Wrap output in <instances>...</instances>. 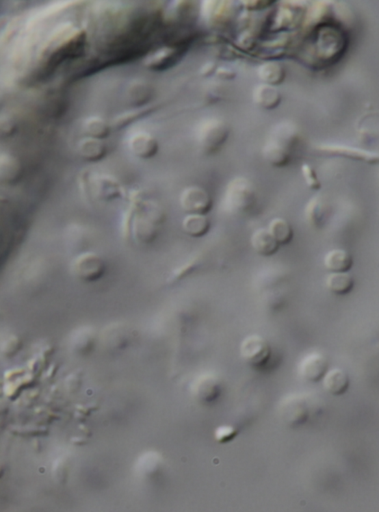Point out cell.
<instances>
[{
	"mask_svg": "<svg viewBox=\"0 0 379 512\" xmlns=\"http://www.w3.org/2000/svg\"><path fill=\"white\" fill-rule=\"evenodd\" d=\"M151 112V110H144V111L133 112L129 114H125L116 118L114 122V127L117 130L122 129L125 127H127L129 125L140 120L142 117L148 115Z\"/></svg>",
	"mask_w": 379,
	"mask_h": 512,
	"instance_id": "obj_31",
	"label": "cell"
},
{
	"mask_svg": "<svg viewBox=\"0 0 379 512\" xmlns=\"http://www.w3.org/2000/svg\"><path fill=\"white\" fill-rule=\"evenodd\" d=\"M78 153L86 162H98L105 157L107 149L103 140L88 137L79 142Z\"/></svg>",
	"mask_w": 379,
	"mask_h": 512,
	"instance_id": "obj_20",
	"label": "cell"
},
{
	"mask_svg": "<svg viewBox=\"0 0 379 512\" xmlns=\"http://www.w3.org/2000/svg\"><path fill=\"white\" fill-rule=\"evenodd\" d=\"M222 381L213 373H205L198 376L192 384L194 397L205 404H211L222 394Z\"/></svg>",
	"mask_w": 379,
	"mask_h": 512,
	"instance_id": "obj_11",
	"label": "cell"
},
{
	"mask_svg": "<svg viewBox=\"0 0 379 512\" xmlns=\"http://www.w3.org/2000/svg\"><path fill=\"white\" fill-rule=\"evenodd\" d=\"M267 229L280 246L289 244L293 240V228L284 218L276 217L272 219Z\"/></svg>",
	"mask_w": 379,
	"mask_h": 512,
	"instance_id": "obj_25",
	"label": "cell"
},
{
	"mask_svg": "<svg viewBox=\"0 0 379 512\" xmlns=\"http://www.w3.org/2000/svg\"><path fill=\"white\" fill-rule=\"evenodd\" d=\"M24 175V168L19 158L12 154H2L0 157V181L7 185L19 183Z\"/></svg>",
	"mask_w": 379,
	"mask_h": 512,
	"instance_id": "obj_15",
	"label": "cell"
},
{
	"mask_svg": "<svg viewBox=\"0 0 379 512\" xmlns=\"http://www.w3.org/2000/svg\"><path fill=\"white\" fill-rule=\"evenodd\" d=\"M354 263L353 256L344 249L331 250L324 258V266L330 272H348Z\"/></svg>",
	"mask_w": 379,
	"mask_h": 512,
	"instance_id": "obj_18",
	"label": "cell"
},
{
	"mask_svg": "<svg viewBox=\"0 0 379 512\" xmlns=\"http://www.w3.org/2000/svg\"><path fill=\"white\" fill-rule=\"evenodd\" d=\"M229 134V127L226 123L211 118L198 125L196 138L202 151L207 154H214L222 149Z\"/></svg>",
	"mask_w": 379,
	"mask_h": 512,
	"instance_id": "obj_5",
	"label": "cell"
},
{
	"mask_svg": "<svg viewBox=\"0 0 379 512\" xmlns=\"http://www.w3.org/2000/svg\"><path fill=\"white\" fill-rule=\"evenodd\" d=\"M71 270L79 280L94 282L105 275L106 266L101 256L88 252L77 256L72 263Z\"/></svg>",
	"mask_w": 379,
	"mask_h": 512,
	"instance_id": "obj_9",
	"label": "cell"
},
{
	"mask_svg": "<svg viewBox=\"0 0 379 512\" xmlns=\"http://www.w3.org/2000/svg\"><path fill=\"white\" fill-rule=\"evenodd\" d=\"M315 398L309 393H296L285 398L279 405L284 422L293 427L304 424L311 417L313 405L317 403Z\"/></svg>",
	"mask_w": 379,
	"mask_h": 512,
	"instance_id": "obj_4",
	"label": "cell"
},
{
	"mask_svg": "<svg viewBox=\"0 0 379 512\" xmlns=\"http://www.w3.org/2000/svg\"><path fill=\"white\" fill-rule=\"evenodd\" d=\"M257 191L254 182L246 177H237L229 182L224 196V205L228 212L248 214L257 204Z\"/></svg>",
	"mask_w": 379,
	"mask_h": 512,
	"instance_id": "obj_2",
	"label": "cell"
},
{
	"mask_svg": "<svg viewBox=\"0 0 379 512\" xmlns=\"http://www.w3.org/2000/svg\"><path fill=\"white\" fill-rule=\"evenodd\" d=\"M258 75L265 84L276 86L283 84L286 77V71L282 64L270 61L261 65Z\"/></svg>",
	"mask_w": 379,
	"mask_h": 512,
	"instance_id": "obj_24",
	"label": "cell"
},
{
	"mask_svg": "<svg viewBox=\"0 0 379 512\" xmlns=\"http://www.w3.org/2000/svg\"><path fill=\"white\" fill-rule=\"evenodd\" d=\"M182 227L184 233L188 236L202 238L209 233L211 222L207 215L187 214L183 218Z\"/></svg>",
	"mask_w": 379,
	"mask_h": 512,
	"instance_id": "obj_21",
	"label": "cell"
},
{
	"mask_svg": "<svg viewBox=\"0 0 379 512\" xmlns=\"http://www.w3.org/2000/svg\"><path fill=\"white\" fill-rule=\"evenodd\" d=\"M17 126L15 122L10 118H6L0 123V135L2 138H9L15 134Z\"/></svg>",
	"mask_w": 379,
	"mask_h": 512,
	"instance_id": "obj_32",
	"label": "cell"
},
{
	"mask_svg": "<svg viewBox=\"0 0 379 512\" xmlns=\"http://www.w3.org/2000/svg\"><path fill=\"white\" fill-rule=\"evenodd\" d=\"M130 205L125 222H129L128 227L131 226L133 239L141 244H148L155 242L159 235V226L142 214L133 204Z\"/></svg>",
	"mask_w": 379,
	"mask_h": 512,
	"instance_id": "obj_8",
	"label": "cell"
},
{
	"mask_svg": "<svg viewBox=\"0 0 379 512\" xmlns=\"http://www.w3.org/2000/svg\"><path fill=\"white\" fill-rule=\"evenodd\" d=\"M85 131L88 137L103 140L111 133V127L103 118L92 117L86 122Z\"/></svg>",
	"mask_w": 379,
	"mask_h": 512,
	"instance_id": "obj_27",
	"label": "cell"
},
{
	"mask_svg": "<svg viewBox=\"0 0 379 512\" xmlns=\"http://www.w3.org/2000/svg\"><path fill=\"white\" fill-rule=\"evenodd\" d=\"M331 206L323 195L313 196L306 203L304 215L306 222L315 229H321L328 220Z\"/></svg>",
	"mask_w": 379,
	"mask_h": 512,
	"instance_id": "obj_14",
	"label": "cell"
},
{
	"mask_svg": "<svg viewBox=\"0 0 379 512\" xmlns=\"http://www.w3.org/2000/svg\"><path fill=\"white\" fill-rule=\"evenodd\" d=\"M350 378L348 373L341 369L328 370L323 379V385L330 395L341 396L345 394L350 387Z\"/></svg>",
	"mask_w": 379,
	"mask_h": 512,
	"instance_id": "obj_19",
	"label": "cell"
},
{
	"mask_svg": "<svg viewBox=\"0 0 379 512\" xmlns=\"http://www.w3.org/2000/svg\"><path fill=\"white\" fill-rule=\"evenodd\" d=\"M328 359L319 353L306 355L299 365V373L306 381L318 383L323 380L328 372Z\"/></svg>",
	"mask_w": 379,
	"mask_h": 512,
	"instance_id": "obj_13",
	"label": "cell"
},
{
	"mask_svg": "<svg viewBox=\"0 0 379 512\" xmlns=\"http://www.w3.org/2000/svg\"><path fill=\"white\" fill-rule=\"evenodd\" d=\"M152 95L151 87L142 84L133 86L129 90L131 103L136 106H142L149 102Z\"/></svg>",
	"mask_w": 379,
	"mask_h": 512,
	"instance_id": "obj_28",
	"label": "cell"
},
{
	"mask_svg": "<svg viewBox=\"0 0 379 512\" xmlns=\"http://www.w3.org/2000/svg\"><path fill=\"white\" fill-rule=\"evenodd\" d=\"M241 358L255 369H263L272 357V347L265 337L258 335L248 336L240 346Z\"/></svg>",
	"mask_w": 379,
	"mask_h": 512,
	"instance_id": "obj_7",
	"label": "cell"
},
{
	"mask_svg": "<svg viewBox=\"0 0 379 512\" xmlns=\"http://www.w3.org/2000/svg\"><path fill=\"white\" fill-rule=\"evenodd\" d=\"M250 244L252 249L263 257H270L274 255L280 246L268 229H265V228H260L252 234Z\"/></svg>",
	"mask_w": 379,
	"mask_h": 512,
	"instance_id": "obj_17",
	"label": "cell"
},
{
	"mask_svg": "<svg viewBox=\"0 0 379 512\" xmlns=\"http://www.w3.org/2000/svg\"><path fill=\"white\" fill-rule=\"evenodd\" d=\"M215 71H216V69H215L214 63L209 62V63L205 64L204 67H202L201 74L204 77H207V76H210L211 75H212Z\"/></svg>",
	"mask_w": 379,
	"mask_h": 512,
	"instance_id": "obj_35",
	"label": "cell"
},
{
	"mask_svg": "<svg viewBox=\"0 0 379 512\" xmlns=\"http://www.w3.org/2000/svg\"><path fill=\"white\" fill-rule=\"evenodd\" d=\"M252 99L261 107L274 110L281 103L282 96L275 86L263 84L254 88Z\"/></svg>",
	"mask_w": 379,
	"mask_h": 512,
	"instance_id": "obj_22",
	"label": "cell"
},
{
	"mask_svg": "<svg viewBox=\"0 0 379 512\" xmlns=\"http://www.w3.org/2000/svg\"><path fill=\"white\" fill-rule=\"evenodd\" d=\"M292 146L272 137L265 144L263 153L265 159L274 168H283L292 160Z\"/></svg>",
	"mask_w": 379,
	"mask_h": 512,
	"instance_id": "obj_12",
	"label": "cell"
},
{
	"mask_svg": "<svg viewBox=\"0 0 379 512\" xmlns=\"http://www.w3.org/2000/svg\"><path fill=\"white\" fill-rule=\"evenodd\" d=\"M168 48L151 62L149 68L151 70L164 71L174 67L182 60L187 51L185 49Z\"/></svg>",
	"mask_w": 379,
	"mask_h": 512,
	"instance_id": "obj_26",
	"label": "cell"
},
{
	"mask_svg": "<svg viewBox=\"0 0 379 512\" xmlns=\"http://www.w3.org/2000/svg\"><path fill=\"white\" fill-rule=\"evenodd\" d=\"M273 1H247L246 6L250 10H259V9L265 8L274 4Z\"/></svg>",
	"mask_w": 379,
	"mask_h": 512,
	"instance_id": "obj_33",
	"label": "cell"
},
{
	"mask_svg": "<svg viewBox=\"0 0 379 512\" xmlns=\"http://www.w3.org/2000/svg\"><path fill=\"white\" fill-rule=\"evenodd\" d=\"M87 35L80 32L54 51L42 71L43 77H49L68 60L82 57L85 53Z\"/></svg>",
	"mask_w": 379,
	"mask_h": 512,
	"instance_id": "obj_6",
	"label": "cell"
},
{
	"mask_svg": "<svg viewBox=\"0 0 379 512\" xmlns=\"http://www.w3.org/2000/svg\"><path fill=\"white\" fill-rule=\"evenodd\" d=\"M238 435L239 431L237 428L224 425L215 428L214 437L219 444H225L233 441Z\"/></svg>",
	"mask_w": 379,
	"mask_h": 512,
	"instance_id": "obj_29",
	"label": "cell"
},
{
	"mask_svg": "<svg viewBox=\"0 0 379 512\" xmlns=\"http://www.w3.org/2000/svg\"><path fill=\"white\" fill-rule=\"evenodd\" d=\"M215 73L216 75H218V76L222 79H231L235 77V74H234V72L228 68H219L215 71Z\"/></svg>",
	"mask_w": 379,
	"mask_h": 512,
	"instance_id": "obj_34",
	"label": "cell"
},
{
	"mask_svg": "<svg viewBox=\"0 0 379 512\" xmlns=\"http://www.w3.org/2000/svg\"><path fill=\"white\" fill-rule=\"evenodd\" d=\"M302 172L306 185L311 190L318 191L322 188L321 181L318 178L317 172L309 164H303Z\"/></svg>",
	"mask_w": 379,
	"mask_h": 512,
	"instance_id": "obj_30",
	"label": "cell"
},
{
	"mask_svg": "<svg viewBox=\"0 0 379 512\" xmlns=\"http://www.w3.org/2000/svg\"><path fill=\"white\" fill-rule=\"evenodd\" d=\"M81 183L85 193L101 202H112L125 195V190L120 182L110 175L88 173L82 177Z\"/></svg>",
	"mask_w": 379,
	"mask_h": 512,
	"instance_id": "obj_3",
	"label": "cell"
},
{
	"mask_svg": "<svg viewBox=\"0 0 379 512\" xmlns=\"http://www.w3.org/2000/svg\"><path fill=\"white\" fill-rule=\"evenodd\" d=\"M130 149L136 157L149 159L158 153L159 145L155 136L146 132L133 135L129 142Z\"/></svg>",
	"mask_w": 379,
	"mask_h": 512,
	"instance_id": "obj_16",
	"label": "cell"
},
{
	"mask_svg": "<svg viewBox=\"0 0 379 512\" xmlns=\"http://www.w3.org/2000/svg\"><path fill=\"white\" fill-rule=\"evenodd\" d=\"M355 280L351 274L348 272H331L326 279V287L331 294L344 296L353 291Z\"/></svg>",
	"mask_w": 379,
	"mask_h": 512,
	"instance_id": "obj_23",
	"label": "cell"
},
{
	"mask_svg": "<svg viewBox=\"0 0 379 512\" xmlns=\"http://www.w3.org/2000/svg\"><path fill=\"white\" fill-rule=\"evenodd\" d=\"M179 204L187 214L207 215L213 209V201L206 189L200 186H190L180 194Z\"/></svg>",
	"mask_w": 379,
	"mask_h": 512,
	"instance_id": "obj_10",
	"label": "cell"
},
{
	"mask_svg": "<svg viewBox=\"0 0 379 512\" xmlns=\"http://www.w3.org/2000/svg\"><path fill=\"white\" fill-rule=\"evenodd\" d=\"M348 47V34L341 25L322 23L314 27L304 42V60L313 69H326L339 62Z\"/></svg>",
	"mask_w": 379,
	"mask_h": 512,
	"instance_id": "obj_1",
	"label": "cell"
}]
</instances>
